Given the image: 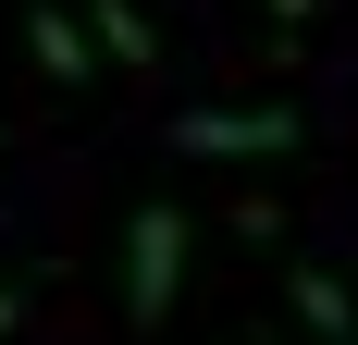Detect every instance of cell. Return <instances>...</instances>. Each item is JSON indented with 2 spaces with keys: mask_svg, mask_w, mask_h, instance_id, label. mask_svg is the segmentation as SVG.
<instances>
[{
  "mask_svg": "<svg viewBox=\"0 0 358 345\" xmlns=\"http://www.w3.org/2000/svg\"><path fill=\"white\" fill-rule=\"evenodd\" d=\"M185 259H198V222H185L173 198H136V210H124V321H136V333H161V321H173Z\"/></svg>",
  "mask_w": 358,
  "mask_h": 345,
  "instance_id": "6da1fadb",
  "label": "cell"
},
{
  "mask_svg": "<svg viewBox=\"0 0 358 345\" xmlns=\"http://www.w3.org/2000/svg\"><path fill=\"white\" fill-rule=\"evenodd\" d=\"M173 148H185V161H285V148H296V111H185Z\"/></svg>",
  "mask_w": 358,
  "mask_h": 345,
  "instance_id": "7a4b0ae2",
  "label": "cell"
},
{
  "mask_svg": "<svg viewBox=\"0 0 358 345\" xmlns=\"http://www.w3.org/2000/svg\"><path fill=\"white\" fill-rule=\"evenodd\" d=\"M25 50H37L50 87H87V74H99V25H74L62 0H25Z\"/></svg>",
  "mask_w": 358,
  "mask_h": 345,
  "instance_id": "3957f363",
  "label": "cell"
},
{
  "mask_svg": "<svg viewBox=\"0 0 358 345\" xmlns=\"http://www.w3.org/2000/svg\"><path fill=\"white\" fill-rule=\"evenodd\" d=\"M285 309L309 321V333H322V345H358V296H346V284H334V272H309V259H296V272H285Z\"/></svg>",
  "mask_w": 358,
  "mask_h": 345,
  "instance_id": "277c9868",
  "label": "cell"
},
{
  "mask_svg": "<svg viewBox=\"0 0 358 345\" xmlns=\"http://www.w3.org/2000/svg\"><path fill=\"white\" fill-rule=\"evenodd\" d=\"M87 25H99V50H111L124 74H161V37H148V13H136V0H87Z\"/></svg>",
  "mask_w": 358,
  "mask_h": 345,
  "instance_id": "5b68a950",
  "label": "cell"
},
{
  "mask_svg": "<svg viewBox=\"0 0 358 345\" xmlns=\"http://www.w3.org/2000/svg\"><path fill=\"white\" fill-rule=\"evenodd\" d=\"M272 13H285V25H309V13H322V0H272Z\"/></svg>",
  "mask_w": 358,
  "mask_h": 345,
  "instance_id": "8992f818",
  "label": "cell"
}]
</instances>
